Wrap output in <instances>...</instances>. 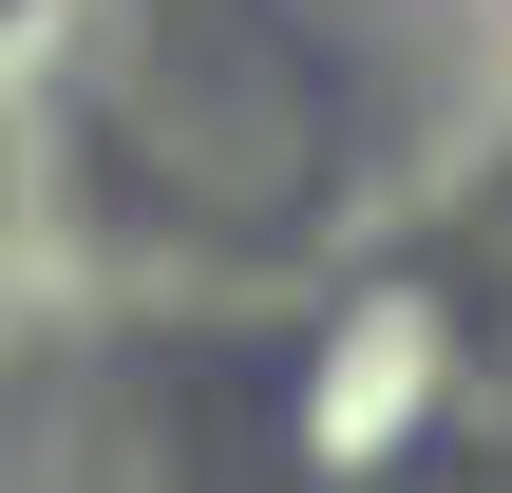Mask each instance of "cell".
<instances>
[{
    "mask_svg": "<svg viewBox=\"0 0 512 493\" xmlns=\"http://www.w3.org/2000/svg\"><path fill=\"white\" fill-rule=\"evenodd\" d=\"M437 361H456V342H437V304H418V285L342 304V342L304 361V456H323V475H380V456L437 418Z\"/></svg>",
    "mask_w": 512,
    "mask_h": 493,
    "instance_id": "1",
    "label": "cell"
}]
</instances>
